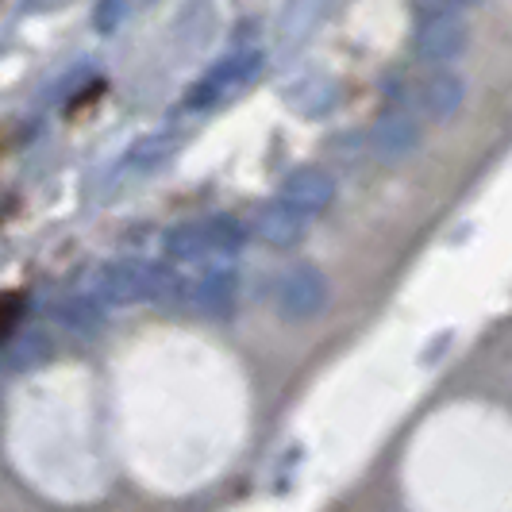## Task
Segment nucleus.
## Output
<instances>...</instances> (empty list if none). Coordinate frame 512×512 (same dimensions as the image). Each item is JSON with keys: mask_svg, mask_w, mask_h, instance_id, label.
Instances as JSON below:
<instances>
[{"mask_svg": "<svg viewBox=\"0 0 512 512\" xmlns=\"http://www.w3.org/2000/svg\"><path fill=\"white\" fill-rule=\"evenodd\" d=\"M185 282L170 266L147 262V258H120L104 266L97 278V301L101 305H135V301H170L181 297Z\"/></svg>", "mask_w": 512, "mask_h": 512, "instance_id": "nucleus-1", "label": "nucleus"}, {"mask_svg": "<svg viewBox=\"0 0 512 512\" xmlns=\"http://www.w3.org/2000/svg\"><path fill=\"white\" fill-rule=\"evenodd\" d=\"M239 243H243V224L235 216H201V220H189L166 235L170 255L181 262L231 255V251H239Z\"/></svg>", "mask_w": 512, "mask_h": 512, "instance_id": "nucleus-2", "label": "nucleus"}, {"mask_svg": "<svg viewBox=\"0 0 512 512\" xmlns=\"http://www.w3.org/2000/svg\"><path fill=\"white\" fill-rule=\"evenodd\" d=\"M466 51V24L455 8L416 12V54L428 62H455Z\"/></svg>", "mask_w": 512, "mask_h": 512, "instance_id": "nucleus-3", "label": "nucleus"}, {"mask_svg": "<svg viewBox=\"0 0 512 512\" xmlns=\"http://www.w3.org/2000/svg\"><path fill=\"white\" fill-rule=\"evenodd\" d=\"M274 301H278L285 316L308 320V316H316L320 308L328 305V282H324V274L316 266H293V270L282 274V282L274 289Z\"/></svg>", "mask_w": 512, "mask_h": 512, "instance_id": "nucleus-4", "label": "nucleus"}, {"mask_svg": "<svg viewBox=\"0 0 512 512\" xmlns=\"http://www.w3.org/2000/svg\"><path fill=\"white\" fill-rule=\"evenodd\" d=\"M462 104V81L451 70H432L416 81L412 89V116L416 120H428V124H439V120H451Z\"/></svg>", "mask_w": 512, "mask_h": 512, "instance_id": "nucleus-5", "label": "nucleus"}, {"mask_svg": "<svg viewBox=\"0 0 512 512\" xmlns=\"http://www.w3.org/2000/svg\"><path fill=\"white\" fill-rule=\"evenodd\" d=\"M258 62H262V58H258L255 51L231 54V58H224V62H216V66H212V70L193 85L189 104H193V108H201V104H216L220 97H228V93H235V89H243V85L258 74Z\"/></svg>", "mask_w": 512, "mask_h": 512, "instance_id": "nucleus-6", "label": "nucleus"}, {"mask_svg": "<svg viewBox=\"0 0 512 512\" xmlns=\"http://www.w3.org/2000/svg\"><path fill=\"white\" fill-rule=\"evenodd\" d=\"M332 178L324 174V170H316V166H301V170H293L289 178H285L282 185V205L297 208V212H305V216H312V212H320L324 205H332Z\"/></svg>", "mask_w": 512, "mask_h": 512, "instance_id": "nucleus-7", "label": "nucleus"}, {"mask_svg": "<svg viewBox=\"0 0 512 512\" xmlns=\"http://www.w3.org/2000/svg\"><path fill=\"white\" fill-rule=\"evenodd\" d=\"M235 289H239V278L231 270H212V274L197 278V282H185L181 301H189L205 316H224L235 305Z\"/></svg>", "mask_w": 512, "mask_h": 512, "instance_id": "nucleus-8", "label": "nucleus"}, {"mask_svg": "<svg viewBox=\"0 0 512 512\" xmlns=\"http://www.w3.org/2000/svg\"><path fill=\"white\" fill-rule=\"evenodd\" d=\"M416 143H420V120H416V116H389V120H382V124L374 128V135H370V147H374V154L385 158V162L412 154Z\"/></svg>", "mask_w": 512, "mask_h": 512, "instance_id": "nucleus-9", "label": "nucleus"}, {"mask_svg": "<svg viewBox=\"0 0 512 512\" xmlns=\"http://www.w3.org/2000/svg\"><path fill=\"white\" fill-rule=\"evenodd\" d=\"M305 224H308L305 212H297V208H289V205H282V201H274L270 208H262V212H258L255 235L262 239V243H274V247H289L293 239H301Z\"/></svg>", "mask_w": 512, "mask_h": 512, "instance_id": "nucleus-10", "label": "nucleus"}]
</instances>
